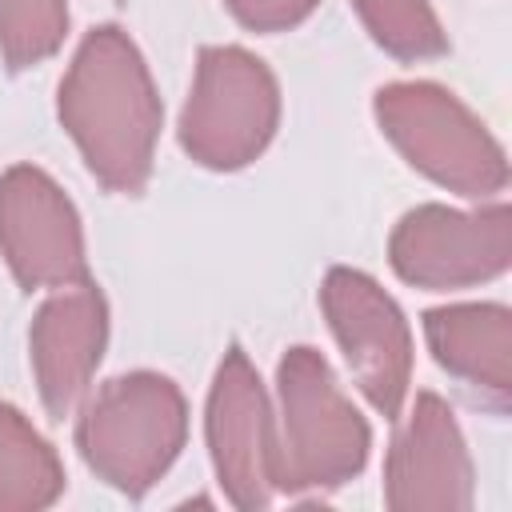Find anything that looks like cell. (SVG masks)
Wrapping results in <instances>:
<instances>
[{"label":"cell","mask_w":512,"mask_h":512,"mask_svg":"<svg viewBox=\"0 0 512 512\" xmlns=\"http://www.w3.org/2000/svg\"><path fill=\"white\" fill-rule=\"evenodd\" d=\"M56 120L84 168L116 196H140L156 168L164 100L144 52L120 24H96L56 88Z\"/></svg>","instance_id":"6da1fadb"},{"label":"cell","mask_w":512,"mask_h":512,"mask_svg":"<svg viewBox=\"0 0 512 512\" xmlns=\"http://www.w3.org/2000/svg\"><path fill=\"white\" fill-rule=\"evenodd\" d=\"M72 440L96 480L140 500L168 476L188 440V400L164 372H120L80 400Z\"/></svg>","instance_id":"7a4b0ae2"},{"label":"cell","mask_w":512,"mask_h":512,"mask_svg":"<svg viewBox=\"0 0 512 512\" xmlns=\"http://www.w3.org/2000/svg\"><path fill=\"white\" fill-rule=\"evenodd\" d=\"M276 404L284 496H324L364 472L372 452V428L320 348L292 344L280 356Z\"/></svg>","instance_id":"3957f363"},{"label":"cell","mask_w":512,"mask_h":512,"mask_svg":"<svg viewBox=\"0 0 512 512\" xmlns=\"http://www.w3.org/2000/svg\"><path fill=\"white\" fill-rule=\"evenodd\" d=\"M372 116L384 140L432 184L492 200L508 188V152L488 124L436 80H392L372 96Z\"/></svg>","instance_id":"277c9868"},{"label":"cell","mask_w":512,"mask_h":512,"mask_svg":"<svg viewBox=\"0 0 512 512\" xmlns=\"http://www.w3.org/2000/svg\"><path fill=\"white\" fill-rule=\"evenodd\" d=\"M276 128V72L240 44H204L176 124L184 156L208 172H240L264 156Z\"/></svg>","instance_id":"5b68a950"},{"label":"cell","mask_w":512,"mask_h":512,"mask_svg":"<svg viewBox=\"0 0 512 512\" xmlns=\"http://www.w3.org/2000/svg\"><path fill=\"white\" fill-rule=\"evenodd\" d=\"M388 264L420 292L488 284L512 264V208L504 200H480V208L416 204L388 236Z\"/></svg>","instance_id":"8992f818"},{"label":"cell","mask_w":512,"mask_h":512,"mask_svg":"<svg viewBox=\"0 0 512 512\" xmlns=\"http://www.w3.org/2000/svg\"><path fill=\"white\" fill-rule=\"evenodd\" d=\"M204 444L224 500L240 512L268 508L280 492V440L268 388L240 344H228L204 404Z\"/></svg>","instance_id":"52a82bcc"},{"label":"cell","mask_w":512,"mask_h":512,"mask_svg":"<svg viewBox=\"0 0 512 512\" xmlns=\"http://www.w3.org/2000/svg\"><path fill=\"white\" fill-rule=\"evenodd\" d=\"M320 312L364 400L384 420H400L416 360L404 308L368 272L336 264L320 280Z\"/></svg>","instance_id":"ba28073f"},{"label":"cell","mask_w":512,"mask_h":512,"mask_svg":"<svg viewBox=\"0 0 512 512\" xmlns=\"http://www.w3.org/2000/svg\"><path fill=\"white\" fill-rule=\"evenodd\" d=\"M0 256L24 292L88 280L80 212L36 164H12L0 172Z\"/></svg>","instance_id":"9c48e42d"},{"label":"cell","mask_w":512,"mask_h":512,"mask_svg":"<svg viewBox=\"0 0 512 512\" xmlns=\"http://www.w3.org/2000/svg\"><path fill=\"white\" fill-rule=\"evenodd\" d=\"M472 496L476 468L452 404L436 392H416L384 452V504L392 512H464Z\"/></svg>","instance_id":"30bf717a"},{"label":"cell","mask_w":512,"mask_h":512,"mask_svg":"<svg viewBox=\"0 0 512 512\" xmlns=\"http://www.w3.org/2000/svg\"><path fill=\"white\" fill-rule=\"evenodd\" d=\"M104 348H108V300L100 284L88 276L52 288V296L36 308L28 328L32 380L52 420H64L80 408L104 360Z\"/></svg>","instance_id":"8fae6325"},{"label":"cell","mask_w":512,"mask_h":512,"mask_svg":"<svg viewBox=\"0 0 512 512\" xmlns=\"http://www.w3.org/2000/svg\"><path fill=\"white\" fill-rule=\"evenodd\" d=\"M432 360L472 388L492 412L512 400V308L500 300L440 304L420 316Z\"/></svg>","instance_id":"7c38bea8"},{"label":"cell","mask_w":512,"mask_h":512,"mask_svg":"<svg viewBox=\"0 0 512 512\" xmlns=\"http://www.w3.org/2000/svg\"><path fill=\"white\" fill-rule=\"evenodd\" d=\"M68 488L56 448L8 400H0V512L52 508Z\"/></svg>","instance_id":"4fadbf2b"},{"label":"cell","mask_w":512,"mask_h":512,"mask_svg":"<svg viewBox=\"0 0 512 512\" xmlns=\"http://www.w3.org/2000/svg\"><path fill=\"white\" fill-rule=\"evenodd\" d=\"M364 32L392 60L420 64L448 52V32L428 0H348Z\"/></svg>","instance_id":"5bb4252c"},{"label":"cell","mask_w":512,"mask_h":512,"mask_svg":"<svg viewBox=\"0 0 512 512\" xmlns=\"http://www.w3.org/2000/svg\"><path fill=\"white\" fill-rule=\"evenodd\" d=\"M68 0H0V60L8 72L36 68L64 48Z\"/></svg>","instance_id":"9a60e30c"},{"label":"cell","mask_w":512,"mask_h":512,"mask_svg":"<svg viewBox=\"0 0 512 512\" xmlns=\"http://www.w3.org/2000/svg\"><path fill=\"white\" fill-rule=\"evenodd\" d=\"M224 8L232 12V20L240 28L260 32V36H272V32L300 28L320 8V0H224Z\"/></svg>","instance_id":"2e32d148"}]
</instances>
